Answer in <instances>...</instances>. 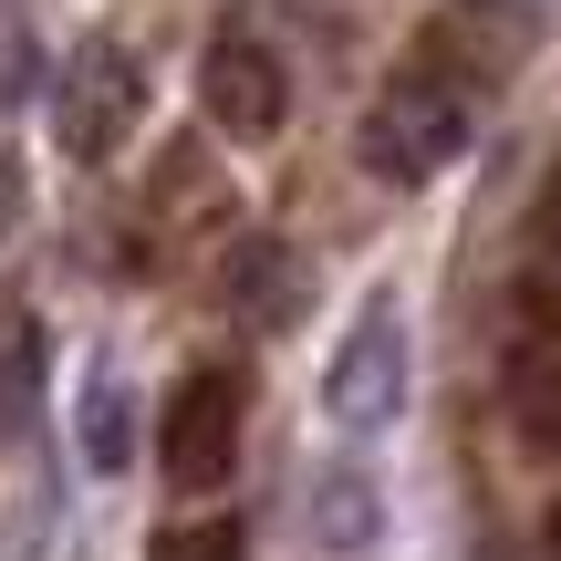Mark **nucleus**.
Listing matches in <instances>:
<instances>
[{
  "label": "nucleus",
  "mask_w": 561,
  "mask_h": 561,
  "mask_svg": "<svg viewBox=\"0 0 561 561\" xmlns=\"http://www.w3.org/2000/svg\"><path fill=\"white\" fill-rule=\"evenodd\" d=\"M510 405L541 447H561V322H520L510 343Z\"/></svg>",
  "instance_id": "nucleus-8"
},
{
  "label": "nucleus",
  "mask_w": 561,
  "mask_h": 561,
  "mask_svg": "<svg viewBox=\"0 0 561 561\" xmlns=\"http://www.w3.org/2000/svg\"><path fill=\"white\" fill-rule=\"evenodd\" d=\"M136 115H146V73H136V53H115V42H83V53L62 62V83H53V125H62V146H73V157H115V146L136 136Z\"/></svg>",
  "instance_id": "nucleus-3"
},
{
  "label": "nucleus",
  "mask_w": 561,
  "mask_h": 561,
  "mask_svg": "<svg viewBox=\"0 0 561 561\" xmlns=\"http://www.w3.org/2000/svg\"><path fill=\"white\" fill-rule=\"evenodd\" d=\"M198 104L219 115V136H280V104H291V83H280V62L261 42H208L198 62Z\"/></svg>",
  "instance_id": "nucleus-5"
},
{
  "label": "nucleus",
  "mask_w": 561,
  "mask_h": 561,
  "mask_svg": "<svg viewBox=\"0 0 561 561\" xmlns=\"http://www.w3.org/2000/svg\"><path fill=\"white\" fill-rule=\"evenodd\" d=\"M551 229H561V178H551Z\"/></svg>",
  "instance_id": "nucleus-13"
},
{
  "label": "nucleus",
  "mask_w": 561,
  "mask_h": 561,
  "mask_svg": "<svg viewBox=\"0 0 561 561\" xmlns=\"http://www.w3.org/2000/svg\"><path fill=\"white\" fill-rule=\"evenodd\" d=\"M125 458H136V437H125V375L94 364L83 375V468H125Z\"/></svg>",
  "instance_id": "nucleus-9"
},
{
  "label": "nucleus",
  "mask_w": 561,
  "mask_h": 561,
  "mask_svg": "<svg viewBox=\"0 0 561 561\" xmlns=\"http://www.w3.org/2000/svg\"><path fill=\"white\" fill-rule=\"evenodd\" d=\"M167 479L178 489H219L229 458H240V385L229 375H187L178 396H167Z\"/></svg>",
  "instance_id": "nucleus-4"
},
{
  "label": "nucleus",
  "mask_w": 561,
  "mask_h": 561,
  "mask_svg": "<svg viewBox=\"0 0 561 561\" xmlns=\"http://www.w3.org/2000/svg\"><path fill=\"white\" fill-rule=\"evenodd\" d=\"M301 520H312L322 551H364V541L385 530V500H375V479H364L354 458H333V468H312V500H301Z\"/></svg>",
  "instance_id": "nucleus-7"
},
{
  "label": "nucleus",
  "mask_w": 561,
  "mask_h": 561,
  "mask_svg": "<svg viewBox=\"0 0 561 561\" xmlns=\"http://www.w3.org/2000/svg\"><path fill=\"white\" fill-rule=\"evenodd\" d=\"M396 405H405V312H396V301H364L354 333L333 343L322 416H333L343 437H375V426H396Z\"/></svg>",
  "instance_id": "nucleus-2"
},
{
  "label": "nucleus",
  "mask_w": 561,
  "mask_h": 561,
  "mask_svg": "<svg viewBox=\"0 0 561 561\" xmlns=\"http://www.w3.org/2000/svg\"><path fill=\"white\" fill-rule=\"evenodd\" d=\"M157 561H240V530H229V520H178L157 541Z\"/></svg>",
  "instance_id": "nucleus-10"
},
{
  "label": "nucleus",
  "mask_w": 561,
  "mask_h": 561,
  "mask_svg": "<svg viewBox=\"0 0 561 561\" xmlns=\"http://www.w3.org/2000/svg\"><path fill=\"white\" fill-rule=\"evenodd\" d=\"M541 551H551V561H561V510H551V530H541Z\"/></svg>",
  "instance_id": "nucleus-12"
},
{
  "label": "nucleus",
  "mask_w": 561,
  "mask_h": 561,
  "mask_svg": "<svg viewBox=\"0 0 561 561\" xmlns=\"http://www.w3.org/2000/svg\"><path fill=\"white\" fill-rule=\"evenodd\" d=\"M301 291H312V271H301L291 240H240L229 250V301H240L250 333H280V322H301Z\"/></svg>",
  "instance_id": "nucleus-6"
},
{
  "label": "nucleus",
  "mask_w": 561,
  "mask_h": 561,
  "mask_svg": "<svg viewBox=\"0 0 561 561\" xmlns=\"http://www.w3.org/2000/svg\"><path fill=\"white\" fill-rule=\"evenodd\" d=\"M32 364H42V343H32V333H11V354H0V437L32 416Z\"/></svg>",
  "instance_id": "nucleus-11"
},
{
  "label": "nucleus",
  "mask_w": 561,
  "mask_h": 561,
  "mask_svg": "<svg viewBox=\"0 0 561 561\" xmlns=\"http://www.w3.org/2000/svg\"><path fill=\"white\" fill-rule=\"evenodd\" d=\"M468 125H479V104L458 94L447 73H396L375 104H364V178H385V187H426L447 157L468 146Z\"/></svg>",
  "instance_id": "nucleus-1"
}]
</instances>
